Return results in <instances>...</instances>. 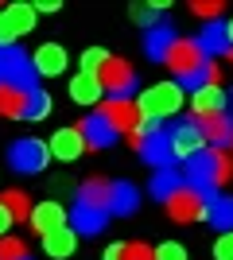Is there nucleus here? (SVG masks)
I'll use <instances>...</instances> for the list:
<instances>
[{"label": "nucleus", "mask_w": 233, "mask_h": 260, "mask_svg": "<svg viewBox=\"0 0 233 260\" xmlns=\"http://www.w3.org/2000/svg\"><path fill=\"white\" fill-rule=\"evenodd\" d=\"M167 66L175 74L179 86H194V89H206V74H210V58L202 54L198 39H179L167 54Z\"/></svg>", "instance_id": "2"}, {"label": "nucleus", "mask_w": 233, "mask_h": 260, "mask_svg": "<svg viewBox=\"0 0 233 260\" xmlns=\"http://www.w3.org/2000/svg\"><path fill=\"white\" fill-rule=\"evenodd\" d=\"M97 78H101V89H105L109 98H128L136 89V70L124 62V58H113V54H109V62L101 66Z\"/></svg>", "instance_id": "7"}, {"label": "nucleus", "mask_w": 233, "mask_h": 260, "mask_svg": "<svg viewBox=\"0 0 233 260\" xmlns=\"http://www.w3.org/2000/svg\"><path fill=\"white\" fill-rule=\"evenodd\" d=\"M136 206H140V194H136V186H132V183H113V198H109V210H113V214L128 217Z\"/></svg>", "instance_id": "23"}, {"label": "nucleus", "mask_w": 233, "mask_h": 260, "mask_svg": "<svg viewBox=\"0 0 233 260\" xmlns=\"http://www.w3.org/2000/svg\"><path fill=\"white\" fill-rule=\"evenodd\" d=\"M51 105H55V101H51V93H43V89H39V93H35V109H31V120H43L47 113H51Z\"/></svg>", "instance_id": "36"}, {"label": "nucleus", "mask_w": 233, "mask_h": 260, "mask_svg": "<svg viewBox=\"0 0 233 260\" xmlns=\"http://www.w3.org/2000/svg\"><path fill=\"white\" fill-rule=\"evenodd\" d=\"M78 132L86 136V144H89V148H109V144L117 140V136H121V132L113 128L109 120L101 117V113H93V117H82V120H78Z\"/></svg>", "instance_id": "13"}, {"label": "nucleus", "mask_w": 233, "mask_h": 260, "mask_svg": "<svg viewBox=\"0 0 233 260\" xmlns=\"http://www.w3.org/2000/svg\"><path fill=\"white\" fill-rule=\"evenodd\" d=\"M12 221H16V217L8 214V206H4V202H0V237H8V229H12Z\"/></svg>", "instance_id": "37"}, {"label": "nucleus", "mask_w": 233, "mask_h": 260, "mask_svg": "<svg viewBox=\"0 0 233 260\" xmlns=\"http://www.w3.org/2000/svg\"><path fill=\"white\" fill-rule=\"evenodd\" d=\"M225 117H233V93H229V101H225Z\"/></svg>", "instance_id": "40"}, {"label": "nucleus", "mask_w": 233, "mask_h": 260, "mask_svg": "<svg viewBox=\"0 0 233 260\" xmlns=\"http://www.w3.org/2000/svg\"><path fill=\"white\" fill-rule=\"evenodd\" d=\"M194 190H202L206 198H218L233 179V155L222 148H206L194 159H187V175H183Z\"/></svg>", "instance_id": "1"}, {"label": "nucleus", "mask_w": 233, "mask_h": 260, "mask_svg": "<svg viewBox=\"0 0 233 260\" xmlns=\"http://www.w3.org/2000/svg\"><path fill=\"white\" fill-rule=\"evenodd\" d=\"M136 152H140V159L144 163H152L155 171H163V167H171V159H175V148H171V132H155L152 140H144L140 144V148H136Z\"/></svg>", "instance_id": "11"}, {"label": "nucleus", "mask_w": 233, "mask_h": 260, "mask_svg": "<svg viewBox=\"0 0 233 260\" xmlns=\"http://www.w3.org/2000/svg\"><path fill=\"white\" fill-rule=\"evenodd\" d=\"M225 148H229V155H233V140H229V144H225Z\"/></svg>", "instance_id": "42"}, {"label": "nucleus", "mask_w": 233, "mask_h": 260, "mask_svg": "<svg viewBox=\"0 0 233 260\" xmlns=\"http://www.w3.org/2000/svg\"><path fill=\"white\" fill-rule=\"evenodd\" d=\"M175 31H171V23H163V27H152V31L144 35V54L152 58V62H167V54H171V47H175Z\"/></svg>", "instance_id": "17"}, {"label": "nucleus", "mask_w": 233, "mask_h": 260, "mask_svg": "<svg viewBox=\"0 0 233 260\" xmlns=\"http://www.w3.org/2000/svg\"><path fill=\"white\" fill-rule=\"evenodd\" d=\"M105 260H124V245H109V249H105Z\"/></svg>", "instance_id": "38"}, {"label": "nucleus", "mask_w": 233, "mask_h": 260, "mask_svg": "<svg viewBox=\"0 0 233 260\" xmlns=\"http://www.w3.org/2000/svg\"><path fill=\"white\" fill-rule=\"evenodd\" d=\"M70 217H74V233H86V237H93V233H101V229H105V221H109V210L97 206V202H82V198H78L74 210H70Z\"/></svg>", "instance_id": "10"}, {"label": "nucleus", "mask_w": 233, "mask_h": 260, "mask_svg": "<svg viewBox=\"0 0 233 260\" xmlns=\"http://www.w3.org/2000/svg\"><path fill=\"white\" fill-rule=\"evenodd\" d=\"M167 132H171V148H175L179 159H194L198 152H206V148H210V144H206V132H202V124H198L194 117L175 120Z\"/></svg>", "instance_id": "6"}, {"label": "nucleus", "mask_w": 233, "mask_h": 260, "mask_svg": "<svg viewBox=\"0 0 233 260\" xmlns=\"http://www.w3.org/2000/svg\"><path fill=\"white\" fill-rule=\"evenodd\" d=\"M218 233H229L233 229V194H218L210 198V217H206Z\"/></svg>", "instance_id": "22"}, {"label": "nucleus", "mask_w": 233, "mask_h": 260, "mask_svg": "<svg viewBox=\"0 0 233 260\" xmlns=\"http://www.w3.org/2000/svg\"><path fill=\"white\" fill-rule=\"evenodd\" d=\"M183 183H187V179H183L175 167H163V171H155V179H152V194L159 198V202H167V198L175 194Z\"/></svg>", "instance_id": "24"}, {"label": "nucleus", "mask_w": 233, "mask_h": 260, "mask_svg": "<svg viewBox=\"0 0 233 260\" xmlns=\"http://www.w3.org/2000/svg\"><path fill=\"white\" fill-rule=\"evenodd\" d=\"M214 256H218V260H233V229L214 241Z\"/></svg>", "instance_id": "35"}, {"label": "nucleus", "mask_w": 233, "mask_h": 260, "mask_svg": "<svg viewBox=\"0 0 233 260\" xmlns=\"http://www.w3.org/2000/svg\"><path fill=\"white\" fill-rule=\"evenodd\" d=\"M97 113L109 120L117 132H128V136H132V128L140 124V109H136V101H132V98H109L105 105L97 109Z\"/></svg>", "instance_id": "9"}, {"label": "nucleus", "mask_w": 233, "mask_h": 260, "mask_svg": "<svg viewBox=\"0 0 233 260\" xmlns=\"http://www.w3.org/2000/svg\"><path fill=\"white\" fill-rule=\"evenodd\" d=\"M183 86L179 82H159V86H148L140 98H136V109L140 117H152V120H163V117H175L183 109Z\"/></svg>", "instance_id": "3"}, {"label": "nucleus", "mask_w": 233, "mask_h": 260, "mask_svg": "<svg viewBox=\"0 0 233 260\" xmlns=\"http://www.w3.org/2000/svg\"><path fill=\"white\" fill-rule=\"evenodd\" d=\"M109 62V51H101V47H89L82 54V74H101V66Z\"/></svg>", "instance_id": "29"}, {"label": "nucleus", "mask_w": 233, "mask_h": 260, "mask_svg": "<svg viewBox=\"0 0 233 260\" xmlns=\"http://www.w3.org/2000/svg\"><path fill=\"white\" fill-rule=\"evenodd\" d=\"M229 62H233V51H229Z\"/></svg>", "instance_id": "43"}, {"label": "nucleus", "mask_w": 233, "mask_h": 260, "mask_svg": "<svg viewBox=\"0 0 233 260\" xmlns=\"http://www.w3.org/2000/svg\"><path fill=\"white\" fill-rule=\"evenodd\" d=\"M225 31H229V47H233V20H229V23H225Z\"/></svg>", "instance_id": "41"}, {"label": "nucleus", "mask_w": 233, "mask_h": 260, "mask_svg": "<svg viewBox=\"0 0 233 260\" xmlns=\"http://www.w3.org/2000/svg\"><path fill=\"white\" fill-rule=\"evenodd\" d=\"M31 66H35V74H39V78H55V74L66 70V51H62L58 43H43L39 51L31 54Z\"/></svg>", "instance_id": "15"}, {"label": "nucleus", "mask_w": 233, "mask_h": 260, "mask_svg": "<svg viewBox=\"0 0 233 260\" xmlns=\"http://www.w3.org/2000/svg\"><path fill=\"white\" fill-rule=\"evenodd\" d=\"M4 12H8L12 27H16L20 35H27V31L35 27V8H31V4H8Z\"/></svg>", "instance_id": "26"}, {"label": "nucleus", "mask_w": 233, "mask_h": 260, "mask_svg": "<svg viewBox=\"0 0 233 260\" xmlns=\"http://www.w3.org/2000/svg\"><path fill=\"white\" fill-rule=\"evenodd\" d=\"M89 144H86V136H82V132H78V124L74 128H58L55 136H51V155H55V159H78V155L86 152Z\"/></svg>", "instance_id": "14"}, {"label": "nucleus", "mask_w": 233, "mask_h": 260, "mask_svg": "<svg viewBox=\"0 0 233 260\" xmlns=\"http://www.w3.org/2000/svg\"><path fill=\"white\" fill-rule=\"evenodd\" d=\"M31 229L39 237L55 233V229H66V210L58 206V202H39V206L31 210Z\"/></svg>", "instance_id": "16"}, {"label": "nucleus", "mask_w": 233, "mask_h": 260, "mask_svg": "<svg viewBox=\"0 0 233 260\" xmlns=\"http://www.w3.org/2000/svg\"><path fill=\"white\" fill-rule=\"evenodd\" d=\"M43 249H47L51 260H66L70 252L78 249V233H74V229H55V233H47V237H43Z\"/></svg>", "instance_id": "21"}, {"label": "nucleus", "mask_w": 233, "mask_h": 260, "mask_svg": "<svg viewBox=\"0 0 233 260\" xmlns=\"http://www.w3.org/2000/svg\"><path fill=\"white\" fill-rule=\"evenodd\" d=\"M124 260H155V249H148L144 241H128L124 245Z\"/></svg>", "instance_id": "33"}, {"label": "nucleus", "mask_w": 233, "mask_h": 260, "mask_svg": "<svg viewBox=\"0 0 233 260\" xmlns=\"http://www.w3.org/2000/svg\"><path fill=\"white\" fill-rule=\"evenodd\" d=\"M16 39H20V31L12 27L8 12H0V51H12V47H16Z\"/></svg>", "instance_id": "32"}, {"label": "nucleus", "mask_w": 233, "mask_h": 260, "mask_svg": "<svg viewBox=\"0 0 233 260\" xmlns=\"http://www.w3.org/2000/svg\"><path fill=\"white\" fill-rule=\"evenodd\" d=\"M132 20L144 23L148 31H152V27H163V4H132Z\"/></svg>", "instance_id": "27"}, {"label": "nucleus", "mask_w": 233, "mask_h": 260, "mask_svg": "<svg viewBox=\"0 0 233 260\" xmlns=\"http://www.w3.org/2000/svg\"><path fill=\"white\" fill-rule=\"evenodd\" d=\"M225 101H229V93H225L222 86H206V89H194L190 109H194V117H198V120H206V117H222Z\"/></svg>", "instance_id": "12"}, {"label": "nucleus", "mask_w": 233, "mask_h": 260, "mask_svg": "<svg viewBox=\"0 0 233 260\" xmlns=\"http://www.w3.org/2000/svg\"><path fill=\"white\" fill-rule=\"evenodd\" d=\"M163 210H167L171 221H202V217H210V198L202 194V190H194L190 183H183L163 202Z\"/></svg>", "instance_id": "4"}, {"label": "nucleus", "mask_w": 233, "mask_h": 260, "mask_svg": "<svg viewBox=\"0 0 233 260\" xmlns=\"http://www.w3.org/2000/svg\"><path fill=\"white\" fill-rule=\"evenodd\" d=\"M198 120V117H194ZM202 124V132H206V144H210V148H225V144L233 140V117H206V120H198Z\"/></svg>", "instance_id": "20"}, {"label": "nucleus", "mask_w": 233, "mask_h": 260, "mask_svg": "<svg viewBox=\"0 0 233 260\" xmlns=\"http://www.w3.org/2000/svg\"><path fill=\"white\" fill-rule=\"evenodd\" d=\"M198 47L202 54L210 58V54H229V31H225V23L222 20H214V23H202V35H198Z\"/></svg>", "instance_id": "18"}, {"label": "nucleus", "mask_w": 233, "mask_h": 260, "mask_svg": "<svg viewBox=\"0 0 233 260\" xmlns=\"http://www.w3.org/2000/svg\"><path fill=\"white\" fill-rule=\"evenodd\" d=\"M0 202H4V206H8V214L16 217V221H23V217H27V221H31V198L23 194V190H4V194H0Z\"/></svg>", "instance_id": "25"}, {"label": "nucleus", "mask_w": 233, "mask_h": 260, "mask_svg": "<svg viewBox=\"0 0 233 260\" xmlns=\"http://www.w3.org/2000/svg\"><path fill=\"white\" fill-rule=\"evenodd\" d=\"M190 12H194L198 20L214 23L218 16H222V0H194V4H190Z\"/></svg>", "instance_id": "31"}, {"label": "nucleus", "mask_w": 233, "mask_h": 260, "mask_svg": "<svg viewBox=\"0 0 233 260\" xmlns=\"http://www.w3.org/2000/svg\"><path fill=\"white\" fill-rule=\"evenodd\" d=\"M0 260H31V256H27V245L8 233V237H0Z\"/></svg>", "instance_id": "28"}, {"label": "nucleus", "mask_w": 233, "mask_h": 260, "mask_svg": "<svg viewBox=\"0 0 233 260\" xmlns=\"http://www.w3.org/2000/svg\"><path fill=\"white\" fill-rule=\"evenodd\" d=\"M35 93H39V89H23V86H0V117H12V120H31Z\"/></svg>", "instance_id": "8"}, {"label": "nucleus", "mask_w": 233, "mask_h": 260, "mask_svg": "<svg viewBox=\"0 0 233 260\" xmlns=\"http://www.w3.org/2000/svg\"><path fill=\"white\" fill-rule=\"evenodd\" d=\"M101 93H105V89H101L97 74H82V70L74 74V82H70V98H74L78 105H97Z\"/></svg>", "instance_id": "19"}, {"label": "nucleus", "mask_w": 233, "mask_h": 260, "mask_svg": "<svg viewBox=\"0 0 233 260\" xmlns=\"http://www.w3.org/2000/svg\"><path fill=\"white\" fill-rule=\"evenodd\" d=\"M47 159H51V144L35 140V136H27V140H16L8 148V167L20 175H39L47 171Z\"/></svg>", "instance_id": "5"}, {"label": "nucleus", "mask_w": 233, "mask_h": 260, "mask_svg": "<svg viewBox=\"0 0 233 260\" xmlns=\"http://www.w3.org/2000/svg\"><path fill=\"white\" fill-rule=\"evenodd\" d=\"M155 260H187V249H183L179 241H167V245L155 249Z\"/></svg>", "instance_id": "34"}, {"label": "nucleus", "mask_w": 233, "mask_h": 260, "mask_svg": "<svg viewBox=\"0 0 233 260\" xmlns=\"http://www.w3.org/2000/svg\"><path fill=\"white\" fill-rule=\"evenodd\" d=\"M35 12H58V0H39V4H35Z\"/></svg>", "instance_id": "39"}, {"label": "nucleus", "mask_w": 233, "mask_h": 260, "mask_svg": "<svg viewBox=\"0 0 233 260\" xmlns=\"http://www.w3.org/2000/svg\"><path fill=\"white\" fill-rule=\"evenodd\" d=\"M155 132H163V120H152V117H140V124L132 128V144L140 148L144 140H152Z\"/></svg>", "instance_id": "30"}]
</instances>
